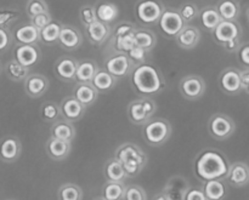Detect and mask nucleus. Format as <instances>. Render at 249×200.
<instances>
[{
  "mask_svg": "<svg viewBox=\"0 0 249 200\" xmlns=\"http://www.w3.org/2000/svg\"><path fill=\"white\" fill-rule=\"evenodd\" d=\"M230 162L225 154L215 150H206L197 155L195 160V170L197 176L203 181L224 180L230 172Z\"/></svg>",
  "mask_w": 249,
  "mask_h": 200,
  "instance_id": "nucleus-1",
  "label": "nucleus"
},
{
  "mask_svg": "<svg viewBox=\"0 0 249 200\" xmlns=\"http://www.w3.org/2000/svg\"><path fill=\"white\" fill-rule=\"evenodd\" d=\"M131 82L138 94L143 97L157 95L165 87V80L160 70L148 63L136 66L131 73Z\"/></svg>",
  "mask_w": 249,
  "mask_h": 200,
  "instance_id": "nucleus-2",
  "label": "nucleus"
},
{
  "mask_svg": "<svg viewBox=\"0 0 249 200\" xmlns=\"http://www.w3.org/2000/svg\"><path fill=\"white\" fill-rule=\"evenodd\" d=\"M114 157L125 167L129 177H136L147 164V155L133 142H125L114 152Z\"/></svg>",
  "mask_w": 249,
  "mask_h": 200,
  "instance_id": "nucleus-3",
  "label": "nucleus"
},
{
  "mask_svg": "<svg viewBox=\"0 0 249 200\" xmlns=\"http://www.w3.org/2000/svg\"><path fill=\"white\" fill-rule=\"evenodd\" d=\"M172 131L173 129L169 121L163 118H152L143 125V138L147 145L160 147L169 140Z\"/></svg>",
  "mask_w": 249,
  "mask_h": 200,
  "instance_id": "nucleus-4",
  "label": "nucleus"
},
{
  "mask_svg": "<svg viewBox=\"0 0 249 200\" xmlns=\"http://www.w3.org/2000/svg\"><path fill=\"white\" fill-rule=\"evenodd\" d=\"M186 26V21L181 16L179 10L165 9L158 21V27L165 36L175 39Z\"/></svg>",
  "mask_w": 249,
  "mask_h": 200,
  "instance_id": "nucleus-5",
  "label": "nucleus"
},
{
  "mask_svg": "<svg viewBox=\"0 0 249 200\" xmlns=\"http://www.w3.org/2000/svg\"><path fill=\"white\" fill-rule=\"evenodd\" d=\"M208 129L212 137L218 141H224L232 136V133H235L236 125L229 116L224 113H216L209 119Z\"/></svg>",
  "mask_w": 249,
  "mask_h": 200,
  "instance_id": "nucleus-6",
  "label": "nucleus"
},
{
  "mask_svg": "<svg viewBox=\"0 0 249 200\" xmlns=\"http://www.w3.org/2000/svg\"><path fill=\"white\" fill-rule=\"evenodd\" d=\"M164 7L157 0H140L136 5V17L146 26L158 23Z\"/></svg>",
  "mask_w": 249,
  "mask_h": 200,
  "instance_id": "nucleus-7",
  "label": "nucleus"
},
{
  "mask_svg": "<svg viewBox=\"0 0 249 200\" xmlns=\"http://www.w3.org/2000/svg\"><path fill=\"white\" fill-rule=\"evenodd\" d=\"M179 90L186 100L196 101L201 99L206 92V83L199 75H186L180 82Z\"/></svg>",
  "mask_w": 249,
  "mask_h": 200,
  "instance_id": "nucleus-8",
  "label": "nucleus"
},
{
  "mask_svg": "<svg viewBox=\"0 0 249 200\" xmlns=\"http://www.w3.org/2000/svg\"><path fill=\"white\" fill-rule=\"evenodd\" d=\"M134 66H135V63L129 58V56L126 53L121 52L111 56L106 61V63H105V69L108 70L117 79H122V78L126 77L131 72Z\"/></svg>",
  "mask_w": 249,
  "mask_h": 200,
  "instance_id": "nucleus-9",
  "label": "nucleus"
},
{
  "mask_svg": "<svg viewBox=\"0 0 249 200\" xmlns=\"http://www.w3.org/2000/svg\"><path fill=\"white\" fill-rule=\"evenodd\" d=\"M190 183L185 177L177 175L168 180L163 188V193L169 200H185L190 191Z\"/></svg>",
  "mask_w": 249,
  "mask_h": 200,
  "instance_id": "nucleus-10",
  "label": "nucleus"
},
{
  "mask_svg": "<svg viewBox=\"0 0 249 200\" xmlns=\"http://www.w3.org/2000/svg\"><path fill=\"white\" fill-rule=\"evenodd\" d=\"M214 39L216 43L220 45L229 43L231 40L240 39L241 36V28L236 21H229V19H223L219 23V26L214 29L213 32Z\"/></svg>",
  "mask_w": 249,
  "mask_h": 200,
  "instance_id": "nucleus-11",
  "label": "nucleus"
},
{
  "mask_svg": "<svg viewBox=\"0 0 249 200\" xmlns=\"http://www.w3.org/2000/svg\"><path fill=\"white\" fill-rule=\"evenodd\" d=\"M15 58L27 68H32L40 61L41 52L34 44H18L15 49Z\"/></svg>",
  "mask_w": 249,
  "mask_h": 200,
  "instance_id": "nucleus-12",
  "label": "nucleus"
},
{
  "mask_svg": "<svg viewBox=\"0 0 249 200\" xmlns=\"http://www.w3.org/2000/svg\"><path fill=\"white\" fill-rule=\"evenodd\" d=\"M60 108L61 116L63 117V119L73 123V121H78L83 118L87 107L82 102L78 101L77 97L73 95V96H67L62 100Z\"/></svg>",
  "mask_w": 249,
  "mask_h": 200,
  "instance_id": "nucleus-13",
  "label": "nucleus"
},
{
  "mask_svg": "<svg viewBox=\"0 0 249 200\" xmlns=\"http://www.w3.org/2000/svg\"><path fill=\"white\" fill-rule=\"evenodd\" d=\"M45 150L48 153L49 157L55 162H62L68 155L71 154L72 150V142H67V141L60 140L53 136H50L46 141Z\"/></svg>",
  "mask_w": 249,
  "mask_h": 200,
  "instance_id": "nucleus-14",
  "label": "nucleus"
},
{
  "mask_svg": "<svg viewBox=\"0 0 249 200\" xmlns=\"http://www.w3.org/2000/svg\"><path fill=\"white\" fill-rule=\"evenodd\" d=\"M78 62L73 57L70 56H62L55 62V73L61 80L63 82H73L77 80V70Z\"/></svg>",
  "mask_w": 249,
  "mask_h": 200,
  "instance_id": "nucleus-15",
  "label": "nucleus"
},
{
  "mask_svg": "<svg viewBox=\"0 0 249 200\" xmlns=\"http://www.w3.org/2000/svg\"><path fill=\"white\" fill-rule=\"evenodd\" d=\"M49 89V80L45 75L38 74H29L24 80V91L32 99H38L43 96Z\"/></svg>",
  "mask_w": 249,
  "mask_h": 200,
  "instance_id": "nucleus-16",
  "label": "nucleus"
},
{
  "mask_svg": "<svg viewBox=\"0 0 249 200\" xmlns=\"http://www.w3.org/2000/svg\"><path fill=\"white\" fill-rule=\"evenodd\" d=\"M220 85L226 94H238L241 90H243L240 70L235 68H226L220 75Z\"/></svg>",
  "mask_w": 249,
  "mask_h": 200,
  "instance_id": "nucleus-17",
  "label": "nucleus"
},
{
  "mask_svg": "<svg viewBox=\"0 0 249 200\" xmlns=\"http://www.w3.org/2000/svg\"><path fill=\"white\" fill-rule=\"evenodd\" d=\"M22 153V146L21 141L15 136H6L2 140L1 143V150H0V157L4 163L7 164H12L18 158L21 157Z\"/></svg>",
  "mask_w": 249,
  "mask_h": 200,
  "instance_id": "nucleus-18",
  "label": "nucleus"
},
{
  "mask_svg": "<svg viewBox=\"0 0 249 200\" xmlns=\"http://www.w3.org/2000/svg\"><path fill=\"white\" fill-rule=\"evenodd\" d=\"M226 181L232 187L240 188L245 187L249 183V167L246 163L236 162L231 164L230 172L226 179Z\"/></svg>",
  "mask_w": 249,
  "mask_h": 200,
  "instance_id": "nucleus-19",
  "label": "nucleus"
},
{
  "mask_svg": "<svg viewBox=\"0 0 249 200\" xmlns=\"http://www.w3.org/2000/svg\"><path fill=\"white\" fill-rule=\"evenodd\" d=\"M82 43L83 36L77 28H74V27L72 26H63L60 34V39H58V44H60L65 50H75V49H78L82 45Z\"/></svg>",
  "mask_w": 249,
  "mask_h": 200,
  "instance_id": "nucleus-20",
  "label": "nucleus"
},
{
  "mask_svg": "<svg viewBox=\"0 0 249 200\" xmlns=\"http://www.w3.org/2000/svg\"><path fill=\"white\" fill-rule=\"evenodd\" d=\"M85 31H87L88 38L92 44L101 45L108 39L109 34H111V27L108 23H105V22L97 19L94 23L85 27Z\"/></svg>",
  "mask_w": 249,
  "mask_h": 200,
  "instance_id": "nucleus-21",
  "label": "nucleus"
},
{
  "mask_svg": "<svg viewBox=\"0 0 249 200\" xmlns=\"http://www.w3.org/2000/svg\"><path fill=\"white\" fill-rule=\"evenodd\" d=\"M199 40H201V33H199L198 28L194 26H185V28L182 29L179 33V35L175 38L178 45L180 48L185 49V50H191L195 49L198 45Z\"/></svg>",
  "mask_w": 249,
  "mask_h": 200,
  "instance_id": "nucleus-22",
  "label": "nucleus"
},
{
  "mask_svg": "<svg viewBox=\"0 0 249 200\" xmlns=\"http://www.w3.org/2000/svg\"><path fill=\"white\" fill-rule=\"evenodd\" d=\"M104 172L106 181L125 182L126 179L129 177L128 174H126L125 167H123V164L116 157L107 160L106 164H105Z\"/></svg>",
  "mask_w": 249,
  "mask_h": 200,
  "instance_id": "nucleus-23",
  "label": "nucleus"
},
{
  "mask_svg": "<svg viewBox=\"0 0 249 200\" xmlns=\"http://www.w3.org/2000/svg\"><path fill=\"white\" fill-rule=\"evenodd\" d=\"M74 96L88 108L99 99V91L91 83H79L74 90Z\"/></svg>",
  "mask_w": 249,
  "mask_h": 200,
  "instance_id": "nucleus-24",
  "label": "nucleus"
},
{
  "mask_svg": "<svg viewBox=\"0 0 249 200\" xmlns=\"http://www.w3.org/2000/svg\"><path fill=\"white\" fill-rule=\"evenodd\" d=\"M15 39L18 44H34L40 40V29L36 28L31 22L18 27L15 31Z\"/></svg>",
  "mask_w": 249,
  "mask_h": 200,
  "instance_id": "nucleus-25",
  "label": "nucleus"
},
{
  "mask_svg": "<svg viewBox=\"0 0 249 200\" xmlns=\"http://www.w3.org/2000/svg\"><path fill=\"white\" fill-rule=\"evenodd\" d=\"M50 136L67 141V142H72L75 137V128L73 126L72 121H68L66 119L56 120L55 123H53L50 129Z\"/></svg>",
  "mask_w": 249,
  "mask_h": 200,
  "instance_id": "nucleus-26",
  "label": "nucleus"
},
{
  "mask_svg": "<svg viewBox=\"0 0 249 200\" xmlns=\"http://www.w3.org/2000/svg\"><path fill=\"white\" fill-rule=\"evenodd\" d=\"M128 117L131 123L135 124V125H145L151 120L145 107H143V102L141 97L129 103Z\"/></svg>",
  "mask_w": 249,
  "mask_h": 200,
  "instance_id": "nucleus-27",
  "label": "nucleus"
},
{
  "mask_svg": "<svg viewBox=\"0 0 249 200\" xmlns=\"http://www.w3.org/2000/svg\"><path fill=\"white\" fill-rule=\"evenodd\" d=\"M203 191L208 200H224L226 197V186L224 180H212V181H204Z\"/></svg>",
  "mask_w": 249,
  "mask_h": 200,
  "instance_id": "nucleus-28",
  "label": "nucleus"
},
{
  "mask_svg": "<svg viewBox=\"0 0 249 200\" xmlns=\"http://www.w3.org/2000/svg\"><path fill=\"white\" fill-rule=\"evenodd\" d=\"M91 84L96 87L99 92H107L113 89L117 84V78L113 77L108 70L99 69Z\"/></svg>",
  "mask_w": 249,
  "mask_h": 200,
  "instance_id": "nucleus-29",
  "label": "nucleus"
},
{
  "mask_svg": "<svg viewBox=\"0 0 249 200\" xmlns=\"http://www.w3.org/2000/svg\"><path fill=\"white\" fill-rule=\"evenodd\" d=\"M126 186L124 182L107 181L102 187V197L107 200H123Z\"/></svg>",
  "mask_w": 249,
  "mask_h": 200,
  "instance_id": "nucleus-30",
  "label": "nucleus"
},
{
  "mask_svg": "<svg viewBox=\"0 0 249 200\" xmlns=\"http://www.w3.org/2000/svg\"><path fill=\"white\" fill-rule=\"evenodd\" d=\"M100 68L97 67L94 61H83L78 65L77 70V82L78 83H91L96 75L97 70Z\"/></svg>",
  "mask_w": 249,
  "mask_h": 200,
  "instance_id": "nucleus-31",
  "label": "nucleus"
},
{
  "mask_svg": "<svg viewBox=\"0 0 249 200\" xmlns=\"http://www.w3.org/2000/svg\"><path fill=\"white\" fill-rule=\"evenodd\" d=\"M201 21L207 31L214 32V29L223 21V17L220 16L216 7H206L201 12Z\"/></svg>",
  "mask_w": 249,
  "mask_h": 200,
  "instance_id": "nucleus-32",
  "label": "nucleus"
},
{
  "mask_svg": "<svg viewBox=\"0 0 249 200\" xmlns=\"http://www.w3.org/2000/svg\"><path fill=\"white\" fill-rule=\"evenodd\" d=\"M5 70H6V74L9 75L10 79L15 80V82H21V80L24 82L26 78L31 74V73H29V68L22 66L16 58L10 60L9 62L6 63Z\"/></svg>",
  "mask_w": 249,
  "mask_h": 200,
  "instance_id": "nucleus-33",
  "label": "nucleus"
},
{
  "mask_svg": "<svg viewBox=\"0 0 249 200\" xmlns=\"http://www.w3.org/2000/svg\"><path fill=\"white\" fill-rule=\"evenodd\" d=\"M96 14H97V18L100 21L105 22V23H112L117 19L118 17V7L116 6L112 2H100L99 5L96 6Z\"/></svg>",
  "mask_w": 249,
  "mask_h": 200,
  "instance_id": "nucleus-34",
  "label": "nucleus"
},
{
  "mask_svg": "<svg viewBox=\"0 0 249 200\" xmlns=\"http://www.w3.org/2000/svg\"><path fill=\"white\" fill-rule=\"evenodd\" d=\"M62 28L63 26L61 23H58L56 21H51L48 26L40 29V40L43 43L49 44V45L55 44L60 39V34Z\"/></svg>",
  "mask_w": 249,
  "mask_h": 200,
  "instance_id": "nucleus-35",
  "label": "nucleus"
},
{
  "mask_svg": "<svg viewBox=\"0 0 249 200\" xmlns=\"http://www.w3.org/2000/svg\"><path fill=\"white\" fill-rule=\"evenodd\" d=\"M216 9H218L223 19L236 21L238 15H240V6H238L236 0H221V1H219Z\"/></svg>",
  "mask_w": 249,
  "mask_h": 200,
  "instance_id": "nucleus-36",
  "label": "nucleus"
},
{
  "mask_svg": "<svg viewBox=\"0 0 249 200\" xmlns=\"http://www.w3.org/2000/svg\"><path fill=\"white\" fill-rule=\"evenodd\" d=\"M135 32L134 31L128 32L125 34H122V35L114 36V44H116V49L119 52L128 53L131 49H134L136 45V39H135Z\"/></svg>",
  "mask_w": 249,
  "mask_h": 200,
  "instance_id": "nucleus-37",
  "label": "nucleus"
},
{
  "mask_svg": "<svg viewBox=\"0 0 249 200\" xmlns=\"http://www.w3.org/2000/svg\"><path fill=\"white\" fill-rule=\"evenodd\" d=\"M57 198L58 200H82L83 189L78 184L68 182L58 188Z\"/></svg>",
  "mask_w": 249,
  "mask_h": 200,
  "instance_id": "nucleus-38",
  "label": "nucleus"
},
{
  "mask_svg": "<svg viewBox=\"0 0 249 200\" xmlns=\"http://www.w3.org/2000/svg\"><path fill=\"white\" fill-rule=\"evenodd\" d=\"M135 39L136 45L140 48L145 49V50L151 51L157 44V39L152 32L147 31V29H136L135 32Z\"/></svg>",
  "mask_w": 249,
  "mask_h": 200,
  "instance_id": "nucleus-39",
  "label": "nucleus"
},
{
  "mask_svg": "<svg viewBox=\"0 0 249 200\" xmlns=\"http://www.w3.org/2000/svg\"><path fill=\"white\" fill-rule=\"evenodd\" d=\"M41 118L46 121V123H55L56 120H58V118L61 116V108L58 104H56L55 102H45V103L41 106Z\"/></svg>",
  "mask_w": 249,
  "mask_h": 200,
  "instance_id": "nucleus-40",
  "label": "nucleus"
},
{
  "mask_svg": "<svg viewBox=\"0 0 249 200\" xmlns=\"http://www.w3.org/2000/svg\"><path fill=\"white\" fill-rule=\"evenodd\" d=\"M27 15H28L29 19L33 18L34 16L39 14H43V12L49 11L48 5L44 0H28L26 6Z\"/></svg>",
  "mask_w": 249,
  "mask_h": 200,
  "instance_id": "nucleus-41",
  "label": "nucleus"
},
{
  "mask_svg": "<svg viewBox=\"0 0 249 200\" xmlns=\"http://www.w3.org/2000/svg\"><path fill=\"white\" fill-rule=\"evenodd\" d=\"M80 21L84 24L85 27L89 26V24L94 23L95 21H97V14H96V7L92 6V5H84V6L80 7L79 11Z\"/></svg>",
  "mask_w": 249,
  "mask_h": 200,
  "instance_id": "nucleus-42",
  "label": "nucleus"
},
{
  "mask_svg": "<svg viewBox=\"0 0 249 200\" xmlns=\"http://www.w3.org/2000/svg\"><path fill=\"white\" fill-rule=\"evenodd\" d=\"M123 200H147V194L145 189L139 184H129L126 186Z\"/></svg>",
  "mask_w": 249,
  "mask_h": 200,
  "instance_id": "nucleus-43",
  "label": "nucleus"
},
{
  "mask_svg": "<svg viewBox=\"0 0 249 200\" xmlns=\"http://www.w3.org/2000/svg\"><path fill=\"white\" fill-rule=\"evenodd\" d=\"M180 14H181V16L184 17V19L187 22L192 21V19L195 18V17L198 15V7L196 6L195 4H191V2H187V4H184L179 9Z\"/></svg>",
  "mask_w": 249,
  "mask_h": 200,
  "instance_id": "nucleus-44",
  "label": "nucleus"
},
{
  "mask_svg": "<svg viewBox=\"0 0 249 200\" xmlns=\"http://www.w3.org/2000/svg\"><path fill=\"white\" fill-rule=\"evenodd\" d=\"M147 50H145V49L140 48V46H135L134 49H131L130 51H129L126 55L129 56V58H130L131 61H133L135 65H141V63L145 62L146 60V56H147Z\"/></svg>",
  "mask_w": 249,
  "mask_h": 200,
  "instance_id": "nucleus-45",
  "label": "nucleus"
},
{
  "mask_svg": "<svg viewBox=\"0 0 249 200\" xmlns=\"http://www.w3.org/2000/svg\"><path fill=\"white\" fill-rule=\"evenodd\" d=\"M19 16V12L12 9H2L0 12V27H6L12 21L17 19Z\"/></svg>",
  "mask_w": 249,
  "mask_h": 200,
  "instance_id": "nucleus-46",
  "label": "nucleus"
},
{
  "mask_svg": "<svg viewBox=\"0 0 249 200\" xmlns=\"http://www.w3.org/2000/svg\"><path fill=\"white\" fill-rule=\"evenodd\" d=\"M29 21H31V23L34 24L38 29H43L44 27H46L51 21H53V18H51V15L49 14V11H46L43 12V14L36 15V16H34L33 18H31Z\"/></svg>",
  "mask_w": 249,
  "mask_h": 200,
  "instance_id": "nucleus-47",
  "label": "nucleus"
},
{
  "mask_svg": "<svg viewBox=\"0 0 249 200\" xmlns=\"http://www.w3.org/2000/svg\"><path fill=\"white\" fill-rule=\"evenodd\" d=\"M0 36H1V43H0V50L5 51L11 44V34L6 27H0Z\"/></svg>",
  "mask_w": 249,
  "mask_h": 200,
  "instance_id": "nucleus-48",
  "label": "nucleus"
},
{
  "mask_svg": "<svg viewBox=\"0 0 249 200\" xmlns=\"http://www.w3.org/2000/svg\"><path fill=\"white\" fill-rule=\"evenodd\" d=\"M185 200H208L204 194L203 188H190Z\"/></svg>",
  "mask_w": 249,
  "mask_h": 200,
  "instance_id": "nucleus-49",
  "label": "nucleus"
},
{
  "mask_svg": "<svg viewBox=\"0 0 249 200\" xmlns=\"http://www.w3.org/2000/svg\"><path fill=\"white\" fill-rule=\"evenodd\" d=\"M141 99H142L143 107H145V109H146V112H147L148 117L152 119L153 116H155L156 111H157V106H156L155 101H153L152 99H150V97H141Z\"/></svg>",
  "mask_w": 249,
  "mask_h": 200,
  "instance_id": "nucleus-50",
  "label": "nucleus"
},
{
  "mask_svg": "<svg viewBox=\"0 0 249 200\" xmlns=\"http://www.w3.org/2000/svg\"><path fill=\"white\" fill-rule=\"evenodd\" d=\"M240 60L242 65H245L246 67H249V45L243 46L240 50Z\"/></svg>",
  "mask_w": 249,
  "mask_h": 200,
  "instance_id": "nucleus-51",
  "label": "nucleus"
},
{
  "mask_svg": "<svg viewBox=\"0 0 249 200\" xmlns=\"http://www.w3.org/2000/svg\"><path fill=\"white\" fill-rule=\"evenodd\" d=\"M238 45H240V39H236V40H231L229 43L224 44V49L228 51H236L237 50Z\"/></svg>",
  "mask_w": 249,
  "mask_h": 200,
  "instance_id": "nucleus-52",
  "label": "nucleus"
},
{
  "mask_svg": "<svg viewBox=\"0 0 249 200\" xmlns=\"http://www.w3.org/2000/svg\"><path fill=\"white\" fill-rule=\"evenodd\" d=\"M241 78H242L243 90H247L249 87V69L241 72Z\"/></svg>",
  "mask_w": 249,
  "mask_h": 200,
  "instance_id": "nucleus-53",
  "label": "nucleus"
},
{
  "mask_svg": "<svg viewBox=\"0 0 249 200\" xmlns=\"http://www.w3.org/2000/svg\"><path fill=\"white\" fill-rule=\"evenodd\" d=\"M152 200H169L167 198V197H165V194L163 193H158V194H156L155 197H153V199Z\"/></svg>",
  "mask_w": 249,
  "mask_h": 200,
  "instance_id": "nucleus-54",
  "label": "nucleus"
},
{
  "mask_svg": "<svg viewBox=\"0 0 249 200\" xmlns=\"http://www.w3.org/2000/svg\"><path fill=\"white\" fill-rule=\"evenodd\" d=\"M92 200H107L106 198H104V197H96V198H94Z\"/></svg>",
  "mask_w": 249,
  "mask_h": 200,
  "instance_id": "nucleus-55",
  "label": "nucleus"
},
{
  "mask_svg": "<svg viewBox=\"0 0 249 200\" xmlns=\"http://www.w3.org/2000/svg\"><path fill=\"white\" fill-rule=\"evenodd\" d=\"M247 18H248V23H249V9L247 10Z\"/></svg>",
  "mask_w": 249,
  "mask_h": 200,
  "instance_id": "nucleus-56",
  "label": "nucleus"
},
{
  "mask_svg": "<svg viewBox=\"0 0 249 200\" xmlns=\"http://www.w3.org/2000/svg\"><path fill=\"white\" fill-rule=\"evenodd\" d=\"M7 200H15V199H7Z\"/></svg>",
  "mask_w": 249,
  "mask_h": 200,
  "instance_id": "nucleus-57",
  "label": "nucleus"
}]
</instances>
